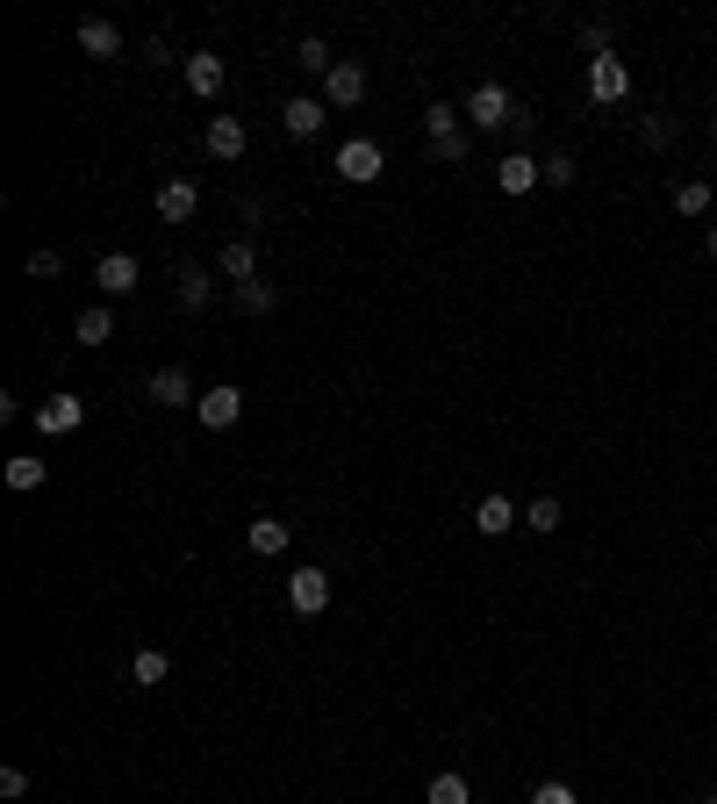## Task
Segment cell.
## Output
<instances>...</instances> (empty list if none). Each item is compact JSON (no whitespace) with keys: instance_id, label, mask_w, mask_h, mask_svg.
Listing matches in <instances>:
<instances>
[{"instance_id":"obj_36","label":"cell","mask_w":717,"mask_h":804,"mask_svg":"<svg viewBox=\"0 0 717 804\" xmlns=\"http://www.w3.org/2000/svg\"><path fill=\"white\" fill-rule=\"evenodd\" d=\"M710 136H717V115H710Z\"/></svg>"},{"instance_id":"obj_17","label":"cell","mask_w":717,"mask_h":804,"mask_svg":"<svg viewBox=\"0 0 717 804\" xmlns=\"http://www.w3.org/2000/svg\"><path fill=\"white\" fill-rule=\"evenodd\" d=\"M324 94H295V101H287V109H280V123H287V136H316V130H324Z\"/></svg>"},{"instance_id":"obj_18","label":"cell","mask_w":717,"mask_h":804,"mask_svg":"<svg viewBox=\"0 0 717 804\" xmlns=\"http://www.w3.org/2000/svg\"><path fill=\"white\" fill-rule=\"evenodd\" d=\"M216 266L223 273H231V281L244 287V281H258V245H252V237H231V245H223L216 252Z\"/></svg>"},{"instance_id":"obj_37","label":"cell","mask_w":717,"mask_h":804,"mask_svg":"<svg viewBox=\"0 0 717 804\" xmlns=\"http://www.w3.org/2000/svg\"><path fill=\"white\" fill-rule=\"evenodd\" d=\"M704 804H717V797H704Z\"/></svg>"},{"instance_id":"obj_14","label":"cell","mask_w":717,"mask_h":804,"mask_svg":"<svg viewBox=\"0 0 717 804\" xmlns=\"http://www.w3.org/2000/svg\"><path fill=\"white\" fill-rule=\"evenodd\" d=\"M202 208V187L194 180H158V223H187Z\"/></svg>"},{"instance_id":"obj_15","label":"cell","mask_w":717,"mask_h":804,"mask_svg":"<svg viewBox=\"0 0 717 804\" xmlns=\"http://www.w3.org/2000/svg\"><path fill=\"white\" fill-rule=\"evenodd\" d=\"M510 525H524V510H516L510 496H481V503H474V532L481 539H502Z\"/></svg>"},{"instance_id":"obj_13","label":"cell","mask_w":717,"mask_h":804,"mask_svg":"<svg viewBox=\"0 0 717 804\" xmlns=\"http://www.w3.org/2000/svg\"><path fill=\"white\" fill-rule=\"evenodd\" d=\"M94 287H101V302L136 295V259H130V252H109V259L94 266Z\"/></svg>"},{"instance_id":"obj_34","label":"cell","mask_w":717,"mask_h":804,"mask_svg":"<svg viewBox=\"0 0 717 804\" xmlns=\"http://www.w3.org/2000/svg\"><path fill=\"white\" fill-rule=\"evenodd\" d=\"M704 252H710V259H717V231H710V237H704Z\"/></svg>"},{"instance_id":"obj_24","label":"cell","mask_w":717,"mask_h":804,"mask_svg":"<svg viewBox=\"0 0 717 804\" xmlns=\"http://www.w3.org/2000/svg\"><path fill=\"white\" fill-rule=\"evenodd\" d=\"M295 65H301V72H316V80H330V65H338V58H330V43H324V37H301V43H295Z\"/></svg>"},{"instance_id":"obj_30","label":"cell","mask_w":717,"mask_h":804,"mask_svg":"<svg viewBox=\"0 0 717 804\" xmlns=\"http://www.w3.org/2000/svg\"><path fill=\"white\" fill-rule=\"evenodd\" d=\"M58 273H65V259H58L51 245H43V252H29V281H58Z\"/></svg>"},{"instance_id":"obj_32","label":"cell","mask_w":717,"mask_h":804,"mask_svg":"<svg viewBox=\"0 0 717 804\" xmlns=\"http://www.w3.org/2000/svg\"><path fill=\"white\" fill-rule=\"evenodd\" d=\"M582 43H588L596 58H603V51H617V43H610V22H582Z\"/></svg>"},{"instance_id":"obj_23","label":"cell","mask_w":717,"mask_h":804,"mask_svg":"<svg viewBox=\"0 0 717 804\" xmlns=\"http://www.w3.org/2000/svg\"><path fill=\"white\" fill-rule=\"evenodd\" d=\"M423 804H474V791H467V776H460V769H445V776H431Z\"/></svg>"},{"instance_id":"obj_8","label":"cell","mask_w":717,"mask_h":804,"mask_svg":"<svg viewBox=\"0 0 717 804\" xmlns=\"http://www.w3.org/2000/svg\"><path fill=\"white\" fill-rule=\"evenodd\" d=\"M366 101V65H352V58H338L324 80V109H359Z\"/></svg>"},{"instance_id":"obj_16","label":"cell","mask_w":717,"mask_h":804,"mask_svg":"<svg viewBox=\"0 0 717 804\" xmlns=\"http://www.w3.org/2000/svg\"><path fill=\"white\" fill-rule=\"evenodd\" d=\"M72 37H80V51H86V58H122V29H115V22H101V14H86Z\"/></svg>"},{"instance_id":"obj_5","label":"cell","mask_w":717,"mask_h":804,"mask_svg":"<svg viewBox=\"0 0 717 804\" xmlns=\"http://www.w3.org/2000/svg\"><path fill=\"white\" fill-rule=\"evenodd\" d=\"M194 417L208 424V431H231V424L244 417V388L231 381H216V388H202V403H194Z\"/></svg>"},{"instance_id":"obj_35","label":"cell","mask_w":717,"mask_h":804,"mask_svg":"<svg viewBox=\"0 0 717 804\" xmlns=\"http://www.w3.org/2000/svg\"><path fill=\"white\" fill-rule=\"evenodd\" d=\"M710 187H717V165H710Z\"/></svg>"},{"instance_id":"obj_31","label":"cell","mask_w":717,"mask_h":804,"mask_svg":"<svg viewBox=\"0 0 717 804\" xmlns=\"http://www.w3.org/2000/svg\"><path fill=\"white\" fill-rule=\"evenodd\" d=\"M531 804H582V797H574V783H539Z\"/></svg>"},{"instance_id":"obj_20","label":"cell","mask_w":717,"mask_h":804,"mask_svg":"<svg viewBox=\"0 0 717 804\" xmlns=\"http://www.w3.org/2000/svg\"><path fill=\"white\" fill-rule=\"evenodd\" d=\"M130 675L144 682V690H158V682L173 675V654H165V647H136V654H130Z\"/></svg>"},{"instance_id":"obj_7","label":"cell","mask_w":717,"mask_h":804,"mask_svg":"<svg viewBox=\"0 0 717 804\" xmlns=\"http://www.w3.org/2000/svg\"><path fill=\"white\" fill-rule=\"evenodd\" d=\"M287 603H295L301 618L330 611V574L324 568H295V574H287Z\"/></svg>"},{"instance_id":"obj_28","label":"cell","mask_w":717,"mask_h":804,"mask_svg":"<svg viewBox=\"0 0 717 804\" xmlns=\"http://www.w3.org/2000/svg\"><path fill=\"white\" fill-rule=\"evenodd\" d=\"M8 489H43V460H8Z\"/></svg>"},{"instance_id":"obj_19","label":"cell","mask_w":717,"mask_h":804,"mask_svg":"<svg viewBox=\"0 0 717 804\" xmlns=\"http://www.w3.org/2000/svg\"><path fill=\"white\" fill-rule=\"evenodd\" d=\"M72 338H80V345H109V338H115V309H109V302H94V309H80V324H72Z\"/></svg>"},{"instance_id":"obj_26","label":"cell","mask_w":717,"mask_h":804,"mask_svg":"<svg viewBox=\"0 0 717 804\" xmlns=\"http://www.w3.org/2000/svg\"><path fill=\"white\" fill-rule=\"evenodd\" d=\"M710 208V180H682L675 187V216H704Z\"/></svg>"},{"instance_id":"obj_22","label":"cell","mask_w":717,"mask_h":804,"mask_svg":"<svg viewBox=\"0 0 717 804\" xmlns=\"http://www.w3.org/2000/svg\"><path fill=\"white\" fill-rule=\"evenodd\" d=\"M208 266H180V309H208Z\"/></svg>"},{"instance_id":"obj_4","label":"cell","mask_w":717,"mask_h":804,"mask_svg":"<svg viewBox=\"0 0 717 804\" xmlns=\"http://www.w3.org/2000/svg\"><path fill=\"white\" fill-rule=\"evenodd\" d=\"M380 173H388V151H380L373 136H352V144H338V180H352V187H373Z\"/></svg>"},{"instance_id":"obj_11","label":"cell","mask_w":717,"mask_h":804,"mask_svg":"<svg viewBox=\"0 0 717 804\" xmlns=\"http://www.w3.org/2000/svg\"><path fill=\"white\" fill-rule=\"evenodd\" d=\"M151 403H158V409H194L202 396H194L187 367H158V374H151Z\"/></svg>"},{"instance_id":"obj_6","label":"cell","mask_w":717,"mask_h":804,"mask_svg":"<svg viewBox=\"0 0 717 804\" xmlns=\"http://www.w3.org/2000/svg\"><path fill=\"white\" fill-rule=\"evenodd\" d=\"M80 424H86V403H80V396H43V403H37V431H43V438H72Z\"/></svg>"},{"instance_id":"obj_1","label":"cell","mask_w":717,"mask_h":804,"mask_svg":"<svg viewBox=\"0 0 717 804\" xmlns=\"http://www.w3.org/2000/svg\"><path fill=\"white\" fill-rule=\"evenodd\" d=\"M467 123L474 130H502V123H524V115H516V101H510L502 80H481L474 94H467Z\"/></svg>"},{"instance_id":"obj_9","label":"cell","mask_w":717,"mask_h":804,"mask_svg":"<svg viewBox=\"0 0 717 804\" xmlns=\"http://www.w3.org/2000/svg\"><path fill=\"white\" fill-rule=\"evenodd\" d=\"M180 72H187V86H194L202 101H216V94H223V80H231V65H223L216 51H187V58H180Z\"/></svg>"},{"instance_id":"obj_33","label":"cell","mask_w":717,"mask_h":804,"mask_svg":"<svg viewBox=\"0 0 717 804\" xmlns=\"http://www.w3.org/2000/svg\"><path fill=\"white\" fill-rule=\"evenodd\" d=\"M0 797H29V769H0Z\"/></svg>"},{"instance_id":"obj_29","label":"cell","mask_w":717,"mask_h":804,"mask_svg":"<svg viewBox=\"0 0 717 804\" xmlns=\"http://www.w3.org/2000/svg\"><path fill=\"white\" fill-rule=\"evenodd\" d=\"M574 173H582V165H574L567 151H553V159H545V187H574Z\"/></svg>"},{"instance_id":"obj_12","label":"cell","mask_w":717,"mask_h":804,"mask_svg":"<svg viewBox=\"0 0 717 804\" xmlns=\"http://www.w3.org/2000/svg\"><path fill=\"white\" fill-rule=\"evenodd\" d=\"M495 180H502V194H531V187H539V180H545V165L531 159V151H502Z\"/></svg>"},{"instance_id":"obj_2","label":"cell","mask_w":717,"mask_h":804,"mask_svg":"<svg viewBox=\"0 0 717 804\" xmlns=\"http://www.w3.org/2000/svg\"><path fill=\"white\" fill-rule=\"evenodd\" d=\"M624 94H632V65H624L617 51L588 58V101H596V109H617Z\"/></svg>"},{"instance_id":"obj_21","label":"cell","mask_w":717,"mask_h":804,"mask_svg":"<svg viewBox=\"0 0 717 804\" xmlns=\"http://www.w3.org/2000/svg\"><path fill=\"white\" fill-rule=\"evenodd\" d=\"M244 546H252V553H287V525L280 518H252V532H244Z\"/></svg>"},{"instance_id":"obj_3","label":"cell","mask_w":717,"mask_h":804,"mask_svg":"<svg viewBox=\"0 0 717 804\" xmlns=\"http://www.w3.org/2000/svg\"><path fill=\"white\" fill-rule=\"evenodd\" d=\"M423 136H431V151H438V159H452V165H460L467 151H474V136H467L460 109H445V101H438V109L423 115Z\"/></svg>"},{"instance_id":"obj_10","label":"cell","mask_w":717,"mask_h":804,"mask_svg":"<svg viewBox=\"0 0 717 804\" xmlns=\"http://www.w3.org/2000/svg\"><path fill=\"white\" fill-rule=\"evenodd\" d=\"M202 144H208V159L237 165V159H244V144H252V130H244L237 115H208V136H202Z\"/></svg>"},{"instance_id":"obj_27","label":"cell","mask_w":717,"mask_h":804,"mask_svg":"<svg viewBox=\"0 0 717 804\" xmlns=\"http://www.w3.org/2000/svg\"><path fill=\"white\" fill-rule=\"evenodd\" d=\"M524 525L531 532H560V496H539V503L524 510Z\"/></svg>"},{"instance_id":"obj_25","label":"cell","mask_w":717,"mask_h":804,"mask_svg":"<svg viewBox=\"0 0 717 804\" xmlns=\"http://www.w3.org/2000/svg\"><path fill=\"white\" fill-rule=\"evenodd\" d=\"M273 302H280V287H273V281H244L237 287V309L244 316H273Z\"/></svg>"}]
</instances>
